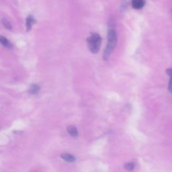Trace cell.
<instances>
[{"mask_svg": "<svg viewBox=\"0 0 172 172\" xmlns=\"http://www.w3.org/2000/svg\"><path fill=\"white\" fill-rule=\"evenodd\" d=\"M117 39L118 38H117L116 32L111 25L108 32V43L103 54L104 60H107L112 51L114 50L117 44Z\"/></svg>", "mask_w": 172, "mask_h": 172, "instance_id": "6da1fadb", "label": "cell"}, {"mask_svg": "<svg viewBox=\"0 0 172 172\" xmlns=\"http://www.w3.org/2000/svg\"><path fill=\"white\" fill-rule=\"evenodd\" d=\"M87 42L89 50L92 53L96 54L99 52L100 49L102 38L97 33H91L87 39Z\"/></svg>", "mask_w": 172, "mask_h": 172, "instance_id": "7a4b0ae2", "label": "cell"}, {"mask_svg": "<svg viewBox=\"0 0 172 172\" xmlns=\"http://www.w3.org/2000/svg\"><path fill=\"white\" fill-rule=\"evenodd\" d=\"M145 4V0H132V6L136 10H140L142 8Z\"/></svg>", "mask_w": 172, "mask_h": 172, "instance_id": "3957f363", "label": "cell"}, {"mask_svg": "<svg viewBox=\"0 0 172 172\" xmlns=\"http://www.w3.org/2000/svg\"><path fill=\"white\" fill-rule=\"evenodd\" d=\"M36 22V20L33 16L31 15L28 16L26 18V30L29 31L32 28V26Z\"/></svg>", "mask_w": 172, "mask_h": 172, "instance_id": "277c9868", "label": "cell"}, {"mask_svg": "<svg viewBox=\"0 0 172 172\" xmlns=\"http://www.w3.org/2000/svg\"><path fill=\"white\" fill-rule=\"evenodd\" d=\"M61 157L63 160H65V162H70V163L74 162L76 160L75 157L74 155H70V154H68V153H63V154H61Z\"/></svg>", "mask_w": 172, "mask_h": 172, "instance_id": "5b68a950", "label": "cell"}, {"mask_svg": "<svg viewBox=\"0 0 172 172\" xmlns=\"http://www.w3.org/2000/svg\"><path fill=\"white\" fill-rule=\"evenodd\" d=\"M67 132L69 133V134L71 135V136L74 137H78V131L77 128L74 126H69L67 128Z\"/></svg>", "mask_w": 172, "mask_h": 172, "instance_id": "8992f818", "label": "cell"}, {"mask_svg": "<svg viewBox=\"0 0 172 172\" xmlns=\"http://www.w3.org/2000/svg\"><path fill=\"white\" fill-rule=\"evenodd\" d=\"M0 42H1L3 46L7 47V48H12V44H11V42L6 38H5L4 36H0Z\"/></svg>", "mask_w": 172, "mask_h": 172, "instance_id": "52a82bcc", "label": "cell"}, {"mask_svg": "<svg viewBox=\"0 0 172 172\" xmlns=\"http://www.w3.org/2000/svg\"><path fill=\"white\" fill-rule=\"evenodd\" d=\"M166 74L169 75L170 78L169 85H168V90H169L170 93L172 94V69H167Z\"/></svg>", "mask_w": 172, "mask_h": 172, "instance_id": "ba28073f", "label": "cell"}, {"mask_svg": "<svg viewBox=\"0 0 172 172\" xmlns=\"http://www.w3.org/2000/svg\"><path fill=\"white\" fill-rule=\"evenodd\" d=\"M39 91H40V87H39V86L36 85V84H34V85H32L30 87V90H29L30 93H31L32 94H37V93H38Z\"/></svg>", "mask_w": 172, "mask_h": 172, "instance_id": "9c48e42d", "label": "cell"}, {"mask_svg": "<svg viewBox=\"0 0 172 172\" xmlns=\"http://www.w3.org/2000/svg\"><path fill=\"white\" fill-rule=\"evenodd\" d=\"M124 168L128 171H131L134 169V167L135 166V164L133 162H130V163H127L124 165Z\"/></svg>", "mask_w": 172, "mask_h": 172, "instance_id": "30bf717a", "label": "cell"}, {"mask_svg": "<svg viewBox=\"0 0 172 172\" xmlns=\"http://www.w3.org/2000/svg\"><path fill=\"white\" fill-rule=\"evenodd\" d=\"M2 24H3V26L6 28H8L9 29V30H10V29H12V24H11V23L8 20H6L5 19V18H3V19L2 20Z\"/></svg>", "mask_w": 172, "mask_h": 172, "instance_id": "8fae6325", "label": "cell"}]
</instances>
